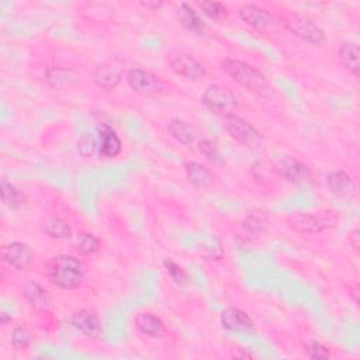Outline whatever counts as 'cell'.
<instances>
[{
    "label": "cell",
    "instance_id": "obj_1",
    "mask_svg": "<svg viewBox=\"0 0 360 360\" xmlns=\"http://www.w3.org/2000/svg\"><path fill=\"white\" fill-rule=\"evenodd\" d=\"M48 280L64 290H74L79 287L85 277L83 263L71 255H59L51 259L47 268Z\"/></svg>",
    "mask_w": 360,
    "mask_h": 360
},
{
    "label": "cell",
    "instance_id": "obj_2",
    "mask_svg": "<svg viewBox=\"0 0 360 360\" xmlns=\"http://www.w3.org/2000/svg\"><path fill=\"white\" fill-rule=\"evenodd\" d=\"M221 68L229 78H232L245 89L252 92H262L268 88L266 76L252 65L239 61V59H224L221 63Z\"/></svg>",
    "mask_w": 360,
    "mask_h": 360
},
{
    "label": "cell",
    "instance_id": "obj_3",
    "mask_svg": "<svg viewBox=\"0 0 360 360\" xmlns=\"http://www.w3.org/2000/svg\"><path fill=\"white\" fill-rule=\"evenodd\" d=\"M224 129L231 138L251 149H261L265 144L263 136L247 120L235 114L224 115Z\"/></svg>",
    "mask_w": 360,
    "mask_h": 360
},
{
    "label": "cell",
    "instance_id": "obj_4",
    "mask_svg": "<svg viewBox=\"0 0 360 360\" xmlns=\"http://www.w3.org/2000/svg\"><path fill=\"white\" fill-rule=\"evenodd\" d=\"M284 26L294 37L300 38L307 44L322 47L328 41L324 30L307 17L298 16V15H287L284 17Z\"/></svg>",
    "mask_w": 360,
    "mask_h": 360
},
{
    "label": "cell",
    "instance_id": "obj_5",
    "mask_svg": "<svg viewBox=\"0 0 360 360\" xmlns=\"http://www.w3.org/2000/svg\"><path fill=\"white\" fill-rule=\"evenodd\" d=\"M291 229L300 234H318L336 224L335 213L314 214V213H298L287 220Z\"/></svg>",
    "mask_w": 360,
    "mask_h": 360
},
{
    "label": "cell",
    "instance_id": "obj_6",
    "mask_svg": "<svg viewBox=\"0 0 360 360\" xmlns=\"http://www.w3.org/2000/svg\"><path fill=\"white\" fill-rule=\"evenodd\" d=\"M202 103L211 111L218 114H232V111L238 106V100L231 89L222 85H211L208 86L203 96Z\"/></svg>",
    "mask_w": 360,
    "mask_h": 360
},
{
    "label": "cell",
    "instance_id": "obj_7",
    "mask_svg": "<svg viewBox=\"0 0 360 360\" xmlns=\"http://www.w3.org/2000/svg\"><path fill=\"white\" fill-rule=\"evenodd\" d=\"M126 81L131 90L142 96H156L165 92V82L162 78L149 71L133 68L126 74Z\"/></svg>",
    "mask_w": 360,
    "mask_h": 360
},
{
    "label": "cell",
    "instance_id": "obj_8",
    "mask_svg": "<svg viewBox=\"0 0 360 360\" xmlns=\"http://www.w3.org/2000/svg\"><path fill=\"white\" fill-rule=\"evenodd\" d=\"M72 327L89 339H100L103 335L101 321L93 310H79L71 317Z\"/></svg>",
    "mask_w": 360,
    "mask_h": 360
},
{
    "label": "cell",
    "instance_id": "obj_9",
    "mask_svg": "<svg viewBox=\"0 0 360 360\" xmlns=\"http://www.w3.org/2000/svg\"><path fill=\"white\" fill-rule=\"evenodd\" d=\"M124 76V68L123 64L118 61H108L100 65L93 75V81L97 85V88L104 90H113L120 83H122Z\"/></svg>",
    "mask_w": 360,
    "mask_h": 360
},
{
    "label": "cell",
    "instance_id": "obj_10",
    "mask_svg": "<svg viewBox=\"0 0 360 360\" xmlns=\"http://www.w3.org/2000/svg\"><path fill=\"white\" fill-rule=\"evenodd\" d=\"M34 254L24 243H10L2 248V259L19 272H24L33 262Z\"/></svg>",
    "mask_w": 360,
    "mask_h": 360
},
{
    "label": "cell",
    "instance_id": "obj_11",
    "mask_svg": "<svg viewBox=\"0 0 360 360\" xmlns=\"http://www.w3.org/2000/svg\"><path fill=\"white\" fill-rule=\"evenodd\" d=\"M172 69L183 78L197 81L206 76L204 67L197 61L196 58L188 54H179L170 61Z\"/></svg>",
    "mask_w": 360,
    "mask_h": 360
},
{
    "label": "cell",
    "instance_id": "obj_12",
    "mask_svg": "<svg viewBox=\"0 0 360 360\" xmlns=\"http://www.w3.org/2000/svg\"><path fill=\"white\" fill-rule=\"evenodd\" d=\"M221 325L231 332H247L254 329V321L244 310L228 307L221 314Z\"/></svg>",
    "mask_w": 360,
    "mask_h": 360
},
{
    "label": "cell",
    "instance_id": "obj_13",
    "mask_svg": "<svg viewBox=\"0 0 360 360\" xmlns=\"http://www.w3.org/2000/svg\"><path fill=\"white\" fill-rule=\"evenodd\" d=\"M44 79L54 89H68L81 82V75L74 69L52 67L44 72Z\"/></svg>",
    "mask_w": 360,
    "mask_h": 360
},
{
    "label": "cell",
    "instance_id": "obj_14",
    "mask_svg": "<svg viewBox=\"0 0 360 360\" xmlns=\"http://www.w3.org/2000/svg\"><path fill=\"white\" fill-rule=\"evenodd\" d=\"M123 149V142L117 136V133L107 124H101L99 127V144L97 151L103 158H114L120 155Z\"/></svg>",
    "mask_w": 360,
    "mask_h": 360
},
{
    "label": "cell",
    "instance_id": "obj_15",
    "mask_svg": "<svg viewBox=\"0 0 360 360\" xmlns=\"http://www.w3.org/2000/svg\"><path fill=\"white\" fill-rule=\"evenodd\" d=\"M239 17L243 19L244 23H247L249 27L255 30H265L273 24V16L256 6V5H245L239 9Z\"/></svg>",
    "mask_w": 360,
    "mask_h": 360
},
{
    "label": "cell",
    "instance_id": "obj_16",
    "mask_svg": "<svg viewBox=\"0 0 360 360\" xmlns=\"http://www.w3.org/2000/svg\"><path fill=\"white\" fill-rule=\"evenodd\" d=\"M329 192L336 197H349L356 192L353 179L343 170H334L327 177Z\"/></svg>",
    "mask_w": 360,
    "mask_h": 360
},
{
    "label": "cell",
    "instance_id": "obj_17",
    "mask_svg": "<svg viewBox=\"0 0 360 360\" xmlns=\"http://www.w3.org/2000/svg\"><path fill=\"white\" fill-rule=\"evenodd\" d=\"M179 20L186 30L196 35H204L207 33V26L200 16V12H197L193 6L188 3H182L179 9Z\"/></svg>",
    "mask_w": 360,
    "mask_h": 360
},
{
    "label": "cell",
    "instance_id": "obj_18",
    "mask_svg": "<svg viewBox=\"0 0 360 360\" xmlns=\"http://www.w3.org/2000/svg\"><path fill=\"white\" fill-rule=\"evenodd\" d=\"M136 327L137 329L151 338H162L166 332V325L165 322L156 317L155 314L151 313H141L136 316Z\"/></svg>",
    "mask_w": 360,
    "mask_h": 360
},
{
    "label": "cell",
    "instance_id": "obj_19",
    "mask_svg": "<svg viewBox=\"0 0 360 360\" xmlns=\"http://www.w3.org/2000/svg\"><path fill=\"white\" fill-rule=\"evenodd\" d=\"M185 170L189 183L197 189H207L214 182V176L210 172V169H207L204 165L196 161L188 162L185 165Z\"/></svg>",
    "mask_w": 360,
    "mask_h": 360
},
{
    "label": "cell",
    "instance_id": "obj_20",
    "mask_svg": "<svg viewBox=\"0 0 360 360\" xmlns=\"http://www.w3.org/2000/svg\"><path fill=\"white\" fill-rule=\"evenodd\" d=\"M24 297L31 309L45 311L51 307V295L48 291L35 281H30L24 286Z\"/></svg>",
    "mask_w": 360,
    "mask_h": 360
},
{
    "label": "cell",
    "instance_id": "obj_21",
    "mask_svg": "<svg viewBox=\"0 0 360 360\" xmlns=\"http://www.w3.org/2000/svg\"><path fill=\"white\" fill-rule=\"evenodd\" d=\"M280 172L287 179V182L294 183V185L304 183L311 177V172H310L309 166H306L304 163L298 162L295 159L284 161L281 163V170Z\"/></svg>",
    "mask_w": 360,
    "mask_h": 360
},
{
    "label": "cell",
    "instance_id": "obj_22",
    "mask_svg": "<svg viewBox=\"0 0 360 360\" xmlns=\"http://www.w3.org/2000/svg\"><path fill=\"white\" fill-rule=\"evenodd\" d=\"M338 55H339V61L342 63V65L357 78L359 76V55H360L359 45L354 42H345L341 45Z\"/></svg>",
    "mask_w": 360,
    "mask_h": 360
},
{
    "label": "cell",
    "instance_id": "obj_23",
    "mask_svg": "<svg viewBox=\"0 0 360 360\" xmlns=\"http://www.w3.org/2000/svg\"><path fill=\"white\" fill-rule=\"evenodd\" d=\"M0 196H2V202L12 210H19L26 204L24 193L6 179L0 182Z\"/></svg>",
    "mask_w": 360,
    "mask_h": 360
},
{
    "label": "cell",
    "instance_id": "obj_24",
    "mask_svg": "<svg viewBox=\"0 0 360 360\" xmlns=\"http://www.w3.org/2000/svg\"><path fill=\"white\" fill-rule=\"evenodd\" d=\"M44 231L48 236L54 238V239H71L72 238V231L69 228V225L59 217L55 215H49L44 220Z\"/></svg>",
    "mask_w": 360,
    "mask_h": 360
},
{
    "label": "cell",
    "instance_id": "obj_25",
    "mask_svg": "<svg viewBox=\"0 0 360 360\" xmlns=\"http://www.w3.org/2000/svg\"><path fill=\"white\" fill-rule=\"evenodd\" d=\"M167 133L173 140H176L179 144L190 145L193 141V131L192 129L179 118H173L167 124Z\"/></svg>",
    "mask_w": 360,
    "mask_h": 360
},
{
    "label": "cell",
    "instance_id": "obj_26",
    "mask_svg": "<svg viewBox=\"0 0 360 360\" xmlns=\"http://www.w3.org/2000/svg\"><path fill=\"white\" fill-rule=\"evenodd\" d=\"M268 225V215L265 211L262 210H251L244 222H243V227L245 231H248L249 234H261L262 231H265Z\"/></svg>",
    "mask_w": 360,
    "mask_h": 360
},
{
    "label": "cell",
    "instance_id": "obj_27",
    "mask_svg": "<svg viewBox=\"0 0 360 360\" xmlns=\"http://www.w3.org/2000/svg\"><path fill=\"white\" fill-rule=\"evenodd\" d=\"M197 8L200 9V12L204 16H207L208 19H211L214 22L227 20L229 16L227 6L220 2H200V3H197Z\"/></svg>",
    "mask_w": 360,
    "mask_h": 360
},
{
    "label": "cell",
    "instance_id": "obj_28",
    "mask_svg": "<svg viewBox=\"0 0 360 360\" xmlns=\"http://www.w3.org/2000/svg\"><path fill=\"white\" fill-rule=\"evenodd\" d=\"M76 248L82 255H93L100 251V241L90 232H81L76 238Z\"/></svg>",
    "mask_w": 360,
    "mask_h": 360
},
{
    "label": "cell",
    "instance_id": "obj_29",
    "mask_svg": "<svg viewBox=\"0 0 360 360\" xmlns=\"http://www.w3.org/2000/svg\"><path fill=\"white\" fill-rule=\"evenodd\" d=\"M163 266L169 275V277L177 284V286H186L189 281V276L185 272L183 268H180L176 262H173L172 259H165L163 261Z\"/></svg>",
    "mask_w": 360,
    "mask_h": 360
},
{
    "label": "cell",
    "instance_id": "obj_30",
    "mask_svg": "<svg viewBox=\"0 0 360 360\" xmlns=\"http://www.w3.org/2000/svg\"><path fill=\"white\" fill-rule=\"evenodd\" d=\"M33 336L26 327H16L12 332V346L17 350H24L31 345Z\"/></svg>",
    "mask_w": 360,
    "mask_h": 360
},
{
    "label": "cell",
    "instance_id": "obj_31",
    "mask_svg": "<svg viewBox=\"0 0 360 360\" xmlns=\"http://www.w3.org/2000/svg\"><path fill=\"white\" fill-rule=\"evenodd\" d=\"M199 151H200L208 161H211V162H214V163H218V165L222 163V156H221V154H220L217 145H215L213 141H210V140H203V141H200V142H199Z\"/></svg>",
    "mask_w": 360,
    "mask_h": 360
},
{
    "label": "cell",
    "instance_id": "obj_32",
    "mask_svg": "<svg viewBox=\"0 0 360 360\" xmlns=\"http://www.w3.org/2000/svg\"><path fill=\"white\" fill-rule=\"evenodd\" d=\"M96 149H97V144H96V141H95V138L92 136H85L78 142V151L83 156L93 155Z\"/></svg>",
    "mask_w": 360,
    "mask_h": 360
},
{
    "label": "cell",
    "instance_id": "obj_33",
    "mask_svg": "<svg viewBox=\"0 0 360 360\" xmlns=\"http://www.w3.org/2000/svg\"><path fill=\"white\" fill-rule=\"evenodd\" d=\"M309 352H310V357L313 359H328L331 356L329 349L320 342H311Z\"/></svg>",
    "mask_w": 360,
    "mask_h": 360
},
{
    "label": "cell",
    "instance_id": "obj_34",
    "mask_svg": "<svg viewBox=\"0 0 360 360\" xmlns=\"http://www.w3.org/2000/svg\"><path fill=\"white\" fill-rule=\"evenodd\" d=\"M140 5L144 6V8H147V9H149V10H159V9L163 6L162 2H142V3H140Z\"/></svg>",
    "mask_w": 360,
    "mask_h": 360
},
{
    "label": "cell",
    "instance_id": "obj_35",
    "mask_svg": "<svg viewBox=\"0 0 360 360\" xmlns=\"http://www.w3.org/2000/svg\"><path fill=\"white\" fill-rule=\"evenodd\" d=\"M9 321H12V317H8L6 313H2V316H0V322H2L3 325L8 324Z\"/></svg>",
    "mask_w": 360,
    "mask_h": 360
}]
</instances>
